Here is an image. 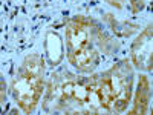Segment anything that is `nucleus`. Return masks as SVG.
I'll return each mask as SVG.
<instances>
[{
	"mask_svg": "<svg viewBox=\"0 0 153 115\" xmlns=\"http://www.w3.org/2000/svg\"><path fill=\"white\" fill-rule=\"evenodd\" d=\"M120 49V42L94 17L76 14L68 20L65 28V54L76 72L94 74L101 57H113Z\"/></svg>",
	"mask_w": 153,
	"mask_h": 115,
	"instance_id": "nucleus-1",
	"label": "nucleus"
},
{
	"mask_svg": "<svg viewBox=\"0 0 153 115\" xmlns=\"http://www.w3.org/2000/svg\"><path fill=\"white\" fill-rule=\"evenodd\" d=\"M40 101L46 114H104L95 92L94 75L60 66L48 78Z\"/></svg>",
	"mask_w": 153,
	"mask_h": 115,
	"instance_id": "nucleus-2",
	"label": "nucleus"
},
{
	"mask_svg": "<svg viewBox=\"0 0 153 115\" xmlns=\"http://www.w3.org/2000/svg\"><path fill=\"white\" fill-rule=\"evenodd\" d=\"M94 81L104 114H121L127 111L135 87V68L129 58H123L109 69L95 74Z\"/></svg>",
	"mask_w": 153,
	"mask_h": 115,
	"instance_id": "nucleus-3",
	"label": "nucleus"
},
{
	"mask_svg": "<svg viewBox=\"0 0 153 115\" xmlns=\"http://www.w3.org/2000/svg\"><path fill=\"white\" fill-rule=\"evenodd\" d=\"M46 84V61L38 52L23 57L9 84V94L19 111L32 114L42 100Z\"/></svg>",
	"mask_w": 153,
	"mask_h": 115,
	"instance_id": "nucleus-4",
	"label": "nucleus"
},
{
	"mask_svg": "<svg viewBox=\"0 0 153 115\" xmlns=\"http://www.w3.org/2000/svg\"><path fill=\"white\" fill-rule=\"evenodd\" d=\"M130 63L132 66L141 72L152 71V25L136 35L130 45Z\"/></svg>",
	"mask_w": 153,
	"mask_h": 115,
	"instance_id": "nucleus-5",
	"label": "nucleus"
},
{
	"mask_svg": "<svg viewBox=\"0 0 153 115\" xmlns=\"http://www.w3.org/2000/svg\"><path fill=\"white\" fill-rule=\"evenodd\" d=\"M133 101H130L132 108L130 114H149L150 112V101H152V84L150 78L144 72L138 77V83H136V91H133Z\"/></svg>",
	"mask_w": 153,
	"mask_h": 115,
	"instance_id": "nucleus-6",
	"label": "nucleus"
},
{
	"mask_svg": "<svg viewBox=\"0 0 153 115\" xmlns=\"http://www.w3.org/2000/svg\"><path fill=\"white\" fill-rule=\"evenodd\" d=\"M45 61L51 68H58L65 58V42L54 29H49L45 35Z\"/></svg>",
	"mask_w": 153,
	"mask_h": 115,
	"instance_id": "nucleus-7",
	"label": "nucleus"
},
{
	"mask_svg": "<svg viewBox=\"0 0 153 115\" xmlns=\"http://www.w3.org/2000/svg\"><path fill=\"white\" fill-rule=\"evenodd\" d=\"M106 20H109L110 29H112L115 34L121 35V37H129L130 34H133V32L138 29L136 25L129 23V22H118L112 14H106Z\"/></svg>",
	"mask_w": 153,
	"mask_h": 115,
	"instance_id": "nucleus-8",
	"label": "nucleus"
},
{
	"mask_svg": "<svg viewBox=\"0 0 153 115\" xmlns=\"http://www.w3.org/2000/svg\"><path fill=\"white\" fill-rule=\"evenodd\" d=\"M8 100V84L3 74L0 72V106H5Z\"/></svg>",
	"mask_w": 153,
	"mask_h": 115,
	"instance_id": "nucleus-9",
	"label": "nucleus"
},
{
	"mask_svg": "<svg viewBox=\"0 0 153 115\" xmlns=\"http://www.w3.org/2000/svg\"><path fill=\"white\" fill-rule=\"evenodd\" d=\"M146 6V0H130V9L132 14H138L139 11H143Z\"/></svg>",
	"mask_w": 153,
	"mask_h": 115,
	"instance_id": "nucleus-10",
	"label": "nucleus"
},
{
	"mask_svg": "<svg viewBox=\"0 0 153 115\" xmlns=\"http://www.w3.org/2000/svg\"><path fill=\"white\" fill-rule=\"evenodd\" d=\"M106 3L113 6L115 9H123L126 5V0H106Z\"/></svg>",
	"mask_w": 153,
	"mask_h": 115,
	"instance_id": "nucleus-11",
	"label": "nucleus"
}]
</instances>
